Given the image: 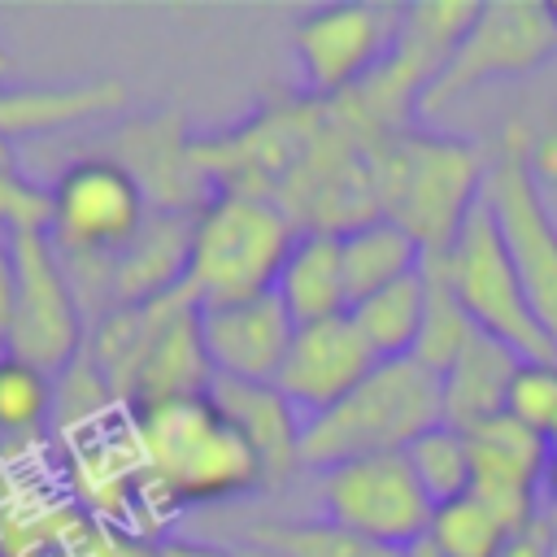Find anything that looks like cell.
Masks as SVG:
<instances>
[{"label":"cell","mask_w":557,"mask_h":557,"mask_svg":"<svg viewBox=\"0 0 557 557\" xmlns=\"http://www.w3.org/2000/svg\"><path fill=\"white\" fill-rule=\"evenodd\" d=\"M487 170L492 161L474 139L422 126L392 131L370 148L379 218L405 226L426 252V261L453 248L457 231L483 200Z\"/></svg>","instance_id":"cell-1"},{"label":"cell","mask_w":557,"mask_h":557,"mask_svg":"<svg viewBox=\"0 0 557 557\" xmlns=\"http://www.w3.org/2000/svg\"><path fill=\"white\" fill-rule=\"evenodd\" d=\"M148 483L165 505H218L265 492V474L209 392L126 409Z\"/></svg>","instance_id":"cell-2"},{"label":"cell","mask_w":557,"mask_h":557,"mask_svg":"<svg viewBox=\"0 0 557 557\" xmlns=\"http://www.w3.org/2000/svg\"><path fill=\"white\" fill-rule=\"evenodd\" d=\"M300 226L283 205L252 191H213L191 218L183 292L196 309L265 296L296 244Z\"/></svg>","instance_id":"cell-3"},{"label":"cell","mask_w":557,"mask_h":557,"mask_svg":"<svg viewBox=\"0 0 557 557\" xmlns=\"http://www.w3.org/2000/svg\"><path fill=\"white\" fill-rule=\"evenodd\" d=\"M444 422L440 374L413 357L379 361L339 405L300 426V466L331 470L339 461L405 453Z\"/></svg>","instance_id":"cell-4"},{"label":"cell","mask_w":557,"mask_h":557,"mask_svg":"<svg viewBox=\"0 0 557 557\" xmlns=\"http://www.w3.org/2000/svg\"><path fill=\"white\" fill-rule=\"evenodd\" d=\"M48 200V239L61 265H91L109 287V265L126 252L152 213L135 174L113 157H83L57 174Z\"/></svg>","instance_id":"cell-5"},{"label":"cell","mask_w":557,"mask_h":557,"mask_svg":"<svg viewBox=\"0 0 557 557\" xmlns=\"http://www.w3.org/2000/svg\"><path fill=\"white\" fill-rule=\"evenodd\" d=\"M431 265H440V274L448 278L457 305L466 309V318L474 322L479 335L513 348L522 361H553L557 348L544 335L522 278L505 252V239L492 222V209L479 200V209L466 218V226L457 231L453 248L444 257H431Z\"/></svg>","instance_id":"cell-6"},{"label":"cell","mask_w":557,"mask_h":557,"mask_svg":"<svg viewBox=\"0 0 557 557\" xmlns=\"http://www.w3.org/2000/svg\"><path fill=\"white\" fill-rule=\"evenodd\" d=\"M522 148H527V122H509L496 161L487 170L483 205L492 209V222L522 278V292L544 335L557 348V218L548 209V191H540V183L531 178Z\"/></svg>","instance_id":"cell-7"},{"label":"cell","mask_w":557,"mask_h":557,"mask_svg":"<svg viewBox=\"0 0 557 557\" xmlns=\"http://www.w3.org/2000/svg\"><path fill=\"white\" fill-rule=\"evenodd\" d=\"M13 313L4 331V357H17L48 379H61L87 348V322L78 292L48 239V231L13 235Z\"/></svg>","instance_id":"cell-8"},{"label":"cell","mask_w":557,"mask_h":557,"mask_svg":"<svg viewBox=\"0 0 557 557\" xmlns=\"http://www.w3.org/2000/svg\"><path fill=\"white\" fill-rule=\"evenodd\" d=\"M405 4H318L292 22V52L300 91L313 100H339L357 91L396 48Z\"/></svg>","instance_id":"cell-9"},{"label":"cell","mask_w":557,"mask_h":557,"mask_svg":"<svg viewBox=\"0 0 557 557\" xmlns=\"http://www.w3.org/2000/svg\"><path fill=\"white\" fill-rule=\"evenodd\" d=\"M318 496H322V518L335 527L387 544V548H418L431 531L435 505L426 500L422 483L409 470L405 453H379V457H357L339 461L331 470H318Z\"/></svg>","instance_id":"cell-10"},{"label":"cell","mask_w":557,"mask_h":557,"mask_svg":"<svg viewBox=\"0 0 557 557\" xmlns=\"http://www.w3.org/2000/svg\"><path fill=\"white\" fill-rule=\"evenodd\" d=\"M557 57V22L548 4L535 0H500V4H479L474 22L457 39L448 65L422 96V109H440L453 96H466L487 83L505 78H527L544 70Z\"/></svg>","instance_id":"cell-11"},{"label":"cell","mask_w":557,"mask_h":557,"mask_svg":"<svg viewBox=\"0 0 557 557\" xmlns=\"http://www.w3.org/2000/svg\"><path fill=\"white\" fill-rule=\"evenodd\" d=\"M374 366H379L374 348L361 339L352 318L339 313L313 326H296L292 348L274 374V387L300 413V422H309L331 405H339Z\"/></svg>","instance_id":"cell-12"},{"label":"cell","mask_w":557,"mask_h":557,"mask_svg":"<svg viewBox=\"0 0 557 557\" xmlns=\"http://www.w3.org/2000/svg\"><path fill=\"white\" fill-rule=\"evenodd\" d=\"M196 322L213 379L235 383H274L296 335V322L287 318L274 292L231 305H205L196 309Z\"/></svg>","instance_id":"cell-13"},{"label":"cell","mask_w":557,"mask_h":557,"mask_svg":"<svg viewBox=\"0 0 557 557\" xmlns=\"http://www.w3.org/2000/svg\"><path fill=\"white\" fill-rule=\"evenodd\" d=\"M474 457L470 496L496 509L509 527H527L544 505V470H548V440L531 435L513 418H492L466 431Z\"/></svg>","instance_id":"cell-14"},{"label":"cell","mask_w":557,"mask_h":557,"mask_svg":"<svg viewBox=\"0 0 557 557\" xmlns=\"http://www.w3.org/2000/svg\"><path fill=\"white\" fill-rule=\"evenodd\" d=\"M126 152L113 157L117 165H126L135 174V183L148 196V209H178V213H196L213 187L200 174L196 157H191V135L183 131L178 113H152L139 117L122 131Z\"/></svg>","instance_id":"cell-15"},{"label":"cell","mask_w":557,"mask_h":557,"mask_svg":"<svg viewBox=\"0 0 557 557\" xmlns=\"http://www.w3.org/2000/svg\"><path fill=\"white\" fill-rule=\"evenodd\" d=\"M213 405L235 422V431L248 440V448L261 461L265 487L287 483L300 470V413L278 396L274 383H235L213 379L209 383Z\"/></svg>","instance_id":"cell-16"},{"label":"cell","mask_w":557,"mask_h":557,"mask_svg":"<svg viewBox=\"0 0 557 557\" xmlns=\"http://www.w3.org/2000/svg\"><path fill=\"white\" fill-rule=\"evenodd\" d=\"M191 218L178 209H152L139 235L126 244V252L109 265V309L117 305H144L157 296H170L183 287L187 248H191Z\"/></svg>","instance_id":"cell-17"},{"label":"cell","mask_w":557,"mask_h":557,"mask_svg":"<svg viewBox=\"0 0 557 557\" xmlns=\"http://www.w3.org/2000/svg\"><path fill=\"white\" fill-rule=\"evenodd\" d=\"M278 305L296 326H313L326 318L348 313V283H344V261H339V235L326 231H300L278 283H274Z\"/></svg>","instance_id":"cell-18"},{"label":"cell","mask_w":557,"mask_h":557,"mask_svg":"<svg viewBox=\"0 0 557 557\" xmlns=\"http://www.w3.org/2000/svg\"><path fill=\"white\" fill-rule=\"evenodd\" d=\"M518 352L487 339V335H474L457 361L440 374V392H444V422L457 426V431H474L492 418L505 413V396H509V383H513V370H518Z\"/></svg>","instance_id":"cell-19"},{"label":"cell","mask_w":557,"mask_h":557,"mask_svg":"<svg viewBox=\"0 0 557 557\" xmlns=\"http://www.w3.org/2000/svg\"><path fill=\"white\" fill-rule=\"evenodd\" d=\"M339 261H344V283H348V309L409 274H418L426 265V252L418 248V239L387 222V218H370L352 231L339 235Z\"/></svg>","instance_id":"cell-20"},{"label":"cell","mask_w":557,"mask_h":557,"mask_svg":"<svg viewBox=\"0 0 557 557\" xmlns=\"http://www.w3.org/2000/svg\"><path fill=\"white\" fill-rule=\"evenodd\" d=\"M126 100L117 78H91L74 87H30V91H0V144L52 126H70L96 113H109Z\"/></svg>","instance_id":"cell-21"},{"label":"cell","mask_w":557,"mask_h":557,"mask_svg":"<svg viewBox=\"0 0 557 557\" xmlns=\"http://www.w3.org/2000/svg\"><path fill=\"white\" fill-rule=\"evenodd\" d=\"M348 318L361 331V339L374 348L379 361L413 357L418 335H422V318H426V270L357 300L348 309Z\"/></svg>","instance_id":"cell-22"},{"label":"cell","mask_w":557,"mask_h":557,"mask_svg":"<svg viewBox=\"0 0 557 557\" xmlns=\"http://www.w3.org/2000/svg\"><path fill=\"white\" fill-rule=\"evenodd\" d=\"M248 544L274 548L283 557H409L400 548L361 540L344 527H335L331 518H278V522H257L248 535Z\"/></svg>","instance_id":"cell-23"},{"label":"cell","mask_w":557,"mask_h":557,"mask_svg":"<svg viewBox=\"0 0 557 557\" xmlns=\"http://www.w3.org/2000/svg\"><path fill=\"white\" fill-rule=\"evenodd\" d=\"M405 457H409V470H413V479L422 483V492H426V500L435 509L461 500L470 492V483H474L470 440H466V431H457L448 422H440L426 435H418L405 448Z\"/></svg>","instance_id":"cell-24"},{"label":"cell","mask_w":557,"mask_h":557,"mask_svg":"<svg viewBox=\"0 0 557 557\" xmlns=\"http://www.w3.org/2000/svg\"><path fill=\"white\" fill-rule=\"evenodd\" d=\"M518 527H509L496 509H487L479 496H461L453 505H440L431 513V531L422 544H431L440 557H496Z\"/></svg>","instance_id":"cell-25"},{"label":"cell","mask_w":557,"mask_h":557,"mask_svg":"<svg viewBox=\"0 0 557 557\" xmlns=\"http://www.w3.org/2000/svg\"><path fill=\"white\" fill-rule=\"evenodd\" d=\"M426 270V318H422V335H418V348H413V361H422L426 370L444 374L457 352L479 335L474 322L466 318V309L457 305L448 278L440 274V265H422Z\"/></svg>","instance_id":"cell-26"},{"label":"cell","mask_w":557,"mask_h":557,"mask_svg":"<svg viewBox=\"0 0 557 557\" xmlns=\"http://www.w3.org/2000/svg\"><path fill=\"white\" fill-rule=\"evenodd\" d=\"M57 413V379L44 370L0 357V440H30Z\"/></svg>","instance_id":"cell-27"},{"label":"cell","mask_w":557,"mask_h":557,"mask_svg":"<svg viewBox=\"0 0 557 557\" xmlns=\"http://www.w3.org/2000/svg\"><path fill=\"white\" fill-rule=\"evenodd\" d=\"M505 418L527 426L531 435L548 440L557 435V357L553 361H518L509 396H505Z\"/></svg>","instance_id":"cell-28"},{"label":"cell","mask_w":557,"mask_h":557,"mask_svg":"<svg viewBox=\"0 0 557 557\" xmlns=\"http://www.w3.org/2000/svg\"><path fill=\"white\" fill-rule=\"evenodd\" d=\"M48 218H52L48 187H35L30 178H22L0 148V231H9V235L48 231Z\"/></svg>","instance_id":"cell-29"},{"label":"cell","mask_w":557,"mask_h":557,"mask_svg":"<svg viewBox=\"0 0 557 557\" xmlns=\"http://www.w3.org/2000/svg\"><path fill=\"white\" fill-rule=\"evenodd\" d=\"M527 170L540 183V191L557 187V113H544V122H527Z\"/></svg>","instance_id":"cell-30"},{"label":"cell","mask_w":557,"mask_h":557,"mask_svg":"<svg viewBox=\"0 0 557 557\" xmlns=\"http://www.w3.org/2000/svg\"><path fill=\"white\" fill-rule=\"evenodd\" d=\"M496 557H557V509L540 505L527 527L513 531V540Z\"/></svg>","instance_id":"cell-31"},{"label":"cell","mask_w":557,"mask_h":557,"mask_svg":"<svg viewBox=\"0 0 557 557\" xmlns=\"http://www.w3.org/2000/svg\"><path fill=\"white\" fill-rule=\"evenodd\" d=\"M152 557H239V548L205 544V540H183V535H152L148 540Z\"/></svg>","instance_id":"cell-32"},{"label":"cell","mask_w":557,"mask_h":557,"mask_svg":"<svg viewBox=\"0 0 557 557\" xmlns=\"http://www.w3.org/2000/svg\"><path fill=\"white\" fill-rule=\"evenodd\" d=\"M13 287H17V265H13V235L0 231V344L9 331V313H13Z\"/></svg>","instance_id":"cell-33"},{"label":"cell","mask_w":557,"mask_h":557,"mask_svg":"<svg viewBox=\"0 0 557 557\" xmlns=\"http://www.w3.org/2000/svg\"><path fill=\"white\" fill-rule=\"evenodd\" d=\"M544 505L557 509V448H548V470H544Z\"/></svg>","instance_id":"cell-34"},{"label":"cell","mask_w":557,"mask_h":557,"mask_svg":"<svg viewBox=\"0 0 557 557\" xmlns=\"http://www.w3.org/2000/svg\"><path fill=\"white\" fill-rule=\"evenodd\" d=\"M239 557H283V553H274V548H261V544H239Z\"/></svg>","instance_id":"cell-35"},{"label":"cell","mask_w":557,"mask_h":557,"mask_svg":"<svg viewBox=\"0 0 557 557\" xmlns=\"http://www.w3.org/2000/svg\"><path fill=\"white\" fill-rule=\"evenodd\" d=\"M409 557H440L431 544H418V548H409Z\"/></svg>","instance_id":"cell-36"},{"label":"cell","mask_w":557,"mask_h":557,"mask_svg":"<svg viewBox=\"0 0 557 557\" xmlns=\"http://www.w3.org/2000/svg\"><path fill=\"white\" fill-rule=\"evenodd\" d=\"M548 13H553V22H557V4H548Z\"/></svg>","instance_id":"cell-37"}]
</instances>
